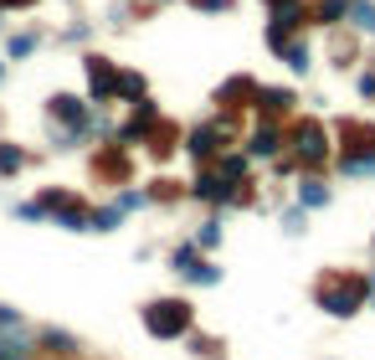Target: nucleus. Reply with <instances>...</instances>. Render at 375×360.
<instances>
[{
	"label": "nucleus",
	"mask_w": 375,
	"mask_h": 360,
	"mask_svg": "<svg viewBox=\"0 0 375 360\" xmlns=\"http://www.w3.org/2000/svg\"><path fill=\"white\" fill-rule=\"evenodd\" d=\"M247 150H252V155H273V150H278V134H273V129H257Z\"/></svg>",
	"instance_id": "9d476101"
},
{
	"label": "nucleus",
	"mask_w": 375,
	"mask_h": 360,
	"mask_svg": "<svg viewBox=\"0 0 375 360\" xmlns=\"http://www.w3.org/2000/svg\"><path fill=\"white\" fill-rule=\"evenodd\" d=\"M293 150L303 155V165H319L329 155V144H324V129L319 124H298V134H293Z\"/></svg>",
	"instance_id": "7ed1b4c3"
},
{
	"label": "nucleus",
	"mask_w": 375,
	"mask_h": 360,
	"mask_svg": "<svg viewBox=\"0 0 375 360\" xmlns=\"http://www.w3.org/2000/svg\"><path fill=\"white\" fill-rule=\"evenodd\" d=\"M339 139H344V150L365 155V150H375V124H344Z\"/></svg>",
	"instance_id": "20e7f679"
},
{
	"label": "nucleus",
	"mask_w": 375,
	"mask_h": 360,
	"mask_svg": "<svg viewBox=\"0 0 375 360\" xmlns=\"http://www.w3.org/2000/svg\"><path fill=\"white\" fill-rule=\"evenodd\" d=\"M87 77H93V93H98V98H108V93L119 88V77H114V67H108L103 57H93V62H87Z\"/></svg>",
	"instance_id": "39448f33"
},
{
	"label": "nucleus",
	"mask_w": 375,
	"mask_h": 360,
	"mask_svg": "<svg viewBox=\"0 0 375 360\" xmlns=\"http://www.w3.org/2000/svg\"><path fill=\"white\" fill-rule=\"evenodd\" d=\"M190 150H195V155H216V129H195Z\"/></svg>",
	"instance_id": "9b49d317"
},
{
	"label": "nucleus",
	"mask_w": 375,
	"mask_h": 360,
	"mask_svg": "<svg viewBox=\"0 0 375 360\" xmlns=\"http://www.w3.org/2000/svg\"><path fill=\"white\" fill-rule=\"evenodd\" d=\"M273 6H278V0H273Z\"/></svg>",
	"instance_id": "a211bd4d"
},
{
	"label": "nucleus",
	"mask_w": 375,
	"mask_h": 360,
	"mask_svg": "<svg viewBox=\"0 0 375 360\" xmlns=\"http://www.w3.org/2000/svg\"><path fill=\"white\" fill-rule=\"evenodd\" d=\"M0 6H26V0H0Z\"/></svg>",
	"instance_id": "f3484780"
},
{
	"label": "nucleus",
	"mask_w": 375,
	"mask_h": 360,
	"mask_svg": "<svg viewBox=\"0 0 375 360\" xmlns=\"http://www.w3.org/2000/svg\"><path fill=\"white\" fill-rule=\"evenodd\" d=\"M175 268H180L185 278H195V283H216V268L195 263V252H175Z\"/></svg>",
	"instance_id": "0eeeda50"
},
{
	"label": "nucleus",
	"mask_w": 375,
	"mask_h": 360,
	"mask_svg": "<svg viewBox=\"0 0 375 360\" xmlns=\"http://www.w3.org/2000/svg\"><path fill=\"white\" fill-rule=\"evenodd\" d=\"M247 98H257V82L252 77H232L222 88V103H232V109H247Z\"/></svg>",
	"instance_id": "423d86ee"
},
{
	"label": "nucleus",
	"mask_w": 375,
	"mask_h": 360,
	"mask_svg": "<svg viewBox=\"0 0 375 360\" xmlns=\"http://www.w3.org/2000/svg\"><path fill=\"white\" fill-rule=\"evenodd\" d=\"M257 103H262L268 114H283V109L293 103V93H288V88H268V93H257Z\"/></svg>",
	"instance_id": "6e6552de"
},
{
	"label": "nucleus",
	"mask_w": 375,
	"mask_h": 360,
	"mask_svg": "<svg viewBox=\"0 0 375 360\" xmlns=\"http://www.w3.org/2000/svg\"><path fill=\"white\" fill-rule=\"evenodd\" d=\"M355 21H360V26H365V31H375V11L365 6V0H360V6H355Z\"/></svg>",
	"instance_id": "2eb2a0df"
},
{
	"label": "nucleus",
	"mask_w": 375,
	"mask_h": 360,
	"mask_svg": "<svg viewBox=\"0 0 375 360\" xmlns=\"http://www.w3.org/2000/svg\"><path fill=\"white\" fill-rule=\"evenodd\" d=\"M298 201H303V206H324V201H329V190H324L319 180H303V185H298Z\"/></svg>",
	"instance_id": "1a4fd4ad"
},
{
	"label": "nucleus",
	"mask_w": 375,
	"mask_h": 360,
	"mask_svg": "<svg viewBox=\"0 0 375 360\" xmlns=\"http://www.w3.org/2000/svg\"><path fill=\"white\" fill-rule=\"evenodd\" d=\"M195 6H201V11H227L232 0H195Z\"/></svg>",
	"instance_id": "dca6fc26"
},
{
	"label": "nucleus",
	"mask_w": 375,
	"mask_h": 360,
	"mask_svg": "<svg viewBox=\"0 0 375 360\" xmlns=\"http://www.w3.org/2000/svg\"><path fill=\"white\" fill-rule=\"evenodd\" d=\"M360 299H365V278H355V273H329V278L319 283V304L329 309V314H355L360 309Z\"/></svg>",
	"instance_id": "f257e3e1"
},
{
	"label": "nucleus",
	"mask_w": 375,
	"mask_h": 360,
	"mask_svg": "<svg viewBox=\"0 0 375 360\" xmlns=\"http://www.w3.org/2000/svg\"><path fill=\"white\" fill-rule=\"evenodd\" d=\"M52 103H57V114H62V119H82V109H77V98H52Z\"/></svg>",
	"instance_id": "4468645a"
},
{
	"label": "nucleus",
	"mask_w": 375,
	"mask_h": 360,
	"mask_svg": "<svg viewBox=\"0 0 375 360\" xmlns=\"http://www.w3.org/2000/svg\"><path fill=\"white\" fill-rule=\"evenodd\" d=\"M344 16V0H324L319 6V21H339Z\"/></svg>",
	"instance_id": "ddd939ff"
},
{
	"label": "nucleus",
	"mask_w": 375,
	"mask_h": 360,
	"mask_svg": "<svg viewBox=\"0 0 375 360\" xmlns=\"http://www.w3.org/2000/svg\"><path fill=\"white\" fill-rule=\"evenodd\" d=\"M144 329H149V334H160V340H175V334H185V329H190V304H180V299H160V304H149V309H144Z\"/></svg>",
	"instance_id": "f03ea898"
},
{
	"label": "nucleus",
	"mask_w": 375,
	"mask_h": 360,
	"mask_svg": "<svg viewBox=\"0 0 375 360\" xmlns=\"http://www.w3.org/2000/svg\"><path fill=\"white\" fill-rule=\"evenodd\" d=\"M288 67L293 72H308V47H288Z\"/></svg>",
	"instance_id": "f8f14e48"
}]
</instances>
